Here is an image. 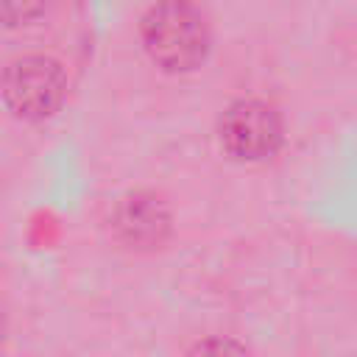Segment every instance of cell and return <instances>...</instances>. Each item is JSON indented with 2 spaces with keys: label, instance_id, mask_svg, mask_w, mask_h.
Segmentation results:
<instances>
[{
  "label": "cell",
  "instance_id": "obj_1",
  "mask_svg": "<svg viewBox=\"0 0 357 357\" xmlns=\"http://www.w3.org/2000/svg\"><path fill=\"white\" fill-rule=\"evenodd\" d=\"M139 33L148 59L165 73H192L209 53V22L192 0H156Z\"/></svg>",
  "mask_w": 357,
  "mask_h": 357
},
{
  "label": "cell",
  "instance_id": "obj_2",
  "mask_svg": "<svg viewBox=\"0 0 357 357\" xmlns=\"http://www.w3.org/2000/svg\"><path fill=\"white\" fill-rule=\"evenodd\" d=\"M0 95L6 109L28 123L53 117L67 98L64 67L45 53H25L6 64L0 75Z\"/></svg>",
  "mask_w": 357,
  "mask_h": 357
},
{
  "label": "cell",
  "instance_id": "obj_3",
  "mask_svg": "<svg viewBox=\"0 0 357 357\" xmlns=\"http://www.w3.org/2000/svg\"><path fill=\"white\" fill-rule=\"evenodd\" d=\"M218 139L234 162L259 165L279 153L284 123L273 103L262 98H237L218 120Z\"/></svg>",
  "mask_w": 357,
  "mask_h": 357
},
{
  "label": "cell",
  "instance_id": "obj_4",
  "mask_svg": "<svg viewBox=\"0 0 357 357\" xmlns=\"http://www.w3.org/2000/svg\"><path fill=\"white\" fill-rule=\"evenodd\" d=\"M109 229L126 251H153L170 237L173 218L159 195L148 190H131L117 198L109 215Z\"/></svg>",
  "mask_w": 357,
  "mask_h": 357
},
{
  "label": "cell",
  "instance_id": "obj_5",
  "mask_svg": "<svg viewBox=\"0 0 357 357\" xmlns=\"http://www.w3.org/2000/svg\"><path fill=\"white\" fill-rule=\"evenodd\" d=\"M181 357H251L248 346L231 335H204L192 340Z\"/></svg>",
  "mask_w": 357,
  "mask_h": 357
},
{
  "label": "cell",
  "instance_id": "obj_6",
  "mask_svg": "<svg viewBox=\"0 0 357 357\" xmlns=\"http://www.w3.org/2000/svg\"><path fill=\"white\" fill-rule=\"evenodd\" d=\"M53 0H0V22L3 25H31L42 14H47Z\"/></svg>",
  "mask_w": 357,
  "mask_h": 357
},
{
  "label": "cell",
  "instance_id": "obj_7",
  "mask_svg": "<svg viewBox=\"0 0 357 357\" xmlns=\"http://www.w3.org/2000/svg\"><path fill=\"white\" fill-rule=\"evenodd\" d=\"M0 357H8V329H6L3 315H0Z\"/></svg>",
  "mask_w": 357,
  "mask_h": 357
}]
</instances>
